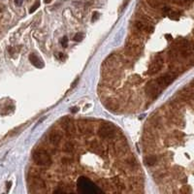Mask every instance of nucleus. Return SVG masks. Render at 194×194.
I'll return each mask as SVG.
<instances>
[{
    "label": "nucleus",
    "instance_id": "nucleus-33",
    "mask_svg": "<svg viewBox=\"0 0 194 194\" xmlns=\"http://www.w3.org/2000/svg\"><path fill=\"white\" fill-rule=\"evenodd\" d=\"M44 1H45V3H50L51 0H44Z\"/></svg>",
    "mask_w": 194,
    "mask_h": 194
},
{
    "label": "nucleus",
    "instance_id": "nucleus-17",
    "mask_svg": "<svg viewBox=\"0 0 194 194\" xmlns=\"http://www.w3.org/2000/svg\"><path fill=\"white\" fill-rule=\"evenodd\" d=\"M112 183L114 185L115 187L117 188V191H119V192H121V191L124 190L125 185H124L123 181H122L121 179L119 178V177H115V178H113L112 179Z\"/></svg>",
    "mask_w": 194,
    "mask_h": 194
},
{
    "label": "nucleus",
    "instance_id": "nucleus-22",
    "mask_svg": "<svg viewBox=\"0 0 194 194\" xmlns=\"http://www.w3.org/2000/svg\"><path fill=\"white\" fill-rule=\"evenodd\" d=\"M147 1L149 6L153 9H157L160 7V0H147Z\"/></svg>",
    "mask_w": 194,
    "mask_h": 194
},
{
    "label": "nucleus",
    "instance_id": "nucleus-16",
    "mask_svg": "<svg viewBox=\"0 0 194 194\" xmlns=\"http://www.w3.org/2000/svg\"><path fill=\"white\" fill-rule=\"evenodd\" d=\"M29 60H30V62L32 63L35 67H37V68L44 67L43 60H42L41 58H39L35 53H30V55H29Z\"/></svg>",
    "mask_w": 194,
    "mask_h": 194
},
{
    "label": "nucleus",
    "instance_id": "nucleus-32",
    "mask_svg": "<svg viewBox=\"0 0 194 194\" xmlns=\"http://www.w3.org/2000/svg\"><path fill=\"white\" fill-rule=\"evenodd\" d=\"M166 37L168 38L169 40H170V39H171V35H170V34H167V35H166Z\"/></svg>",
    "mask_w": 194,
    "mask_h": 194
},
{
    "label": "nucleus",
    "instance_id": "nucleus-23",
    "mask_svg": "<svg viewBox=\"0 0 194 194\" xmlns=\"http://www.w3.org/2000/svg\"><path fill=\"white\" fill-rule=\"evenodd\" d=\"M39 6H40V2H39V1H36L35 3L33 4V6L30 8V10H29V13L32 14L33 12H35L36 10H37V9L39 8Z\"/></svg>",
    "mask_w": 194,
    "mask_h": 194
},
{
    "label": "nucleus",
    "instance_id": "nucleus-6",
    "mask_svg": "<svg viewBox=\"0 0 194 194\" xmlns=\"http://www.w3.org/2000/svg\"><path fill=\"white\" fill-rule=\"evenodd\" d=\"M76 128L78 129L79 133L83 135H92L94 132V125L85 119L78 120L77 124H76Z\"/></svg>",
    "mask_w": 194,
    "mask_h": 194
},
{
    "label": "nucleus",
    "instance_id": "nucleus-18",
    "mask_svg": "<svg viewBox=\"0 0 194 194\" xmlns=\"http://www.w3.org/2000/svg\"><path fill=\"white\" fill-rule=\"evenodd\" d=\"M129 183L132 187H141L143 185V180H142V178L134 177V178H130Z\"/></svg>",
    "mask_w": 194,
    "mask_h": 194
},
{
    "label": "nucleus",
    "instance_id": "nucleus-12",
    "mask_svg": "<svg viewBox=\"0 0 194 194\" xmlns=\"http://www.w3.org/2000/svg\"><path fill=\"white\" fill-rule=\"evenodd\" d=\"M163 58L161 57V56H157V57L154 59L153 62L151 63V65H149V75L153 76V75H155L156 73H158L159 71L161 70L162 66H163Z\"/></svg>",
    "mask_w": 194,
    "mask_h": 194
},
{
    "label": "nucleus",
    "instance_id": "nucleus-28",
    "mask_svg": "<svg viewBox=\"0 0 194 194\" xmlns=\"http://www.w3.org/2000/svg\"><path fill=\"white\" fill-rule=\"evenodd\" d=\"M15 1V4L17 5V6H21V5H23V0H14Z\"/></svg>",
    "mask_w": 194,
    "mask_h": 194
},
{
    "label": "nucleus",
    "instance_id": "nucleus-19",
    "mask_svg": "<svg viewBox=\"0 0 194 194\" xmlns=\"http://www.w3.org/2000/svg\"><path fill=\"white\" fill-rule=\"evenodd\" d=\"M62 149L65 151V153H73V151H74V149H75V145L73 144L71 141H67V142H65V143L63 144Z\"/></svg>",
    "mask_w": 194,
    "mask_h": 194
},
{
    "label": "nucleus",
    "instance_id": "nucleus-27",
    "mask_svg": "<svg viewBox=\"0 0 194 194\" xmlns=\"http://www.w3.org/2000/svg\"><path fill=\"white\" fill-rule=\"evenodd\" d=\"M61 162H62L63 165H69L72 161H71V159L68 158V157H64V158L61 159Z\"/></svg>",
    "mask_w": 194,
    "mask_h": 194
},
{
    "label": "nucleus",
    "instance_id": "nucleus-26",
    "mask_svg": "<svg viewBox=\"0 0 194 194\" xmlns=\"http://www.w3.org/2000/svg\"><path fill=\"white\" fill-rule=\"evenodd\" d=\"M61 45H62L63 48H67L68 46V38L64 36L62 39H61Z\"/></svg>",
    "mask_w": 194,
    "mask_h": 194
},
{
    "label": "nucleus",
    "instance_id": "nucleus-10",
    "mask_svg": "<svg viewBox=\"0 0 194 194\" xmlns=\"http://www.w3.org/2000/svg\"><path fill=\"white\" fill-rule=\"evenodd\" d=\"M159 92H160V87H159L158 83H156V81L149 82L148 85H146V93L148 94V96L153 98V99L158 96Z\"/></svg>",
    "mask_w": 194,
    "mask_h": 194
},
{
    "label": "nucleus",
    "instance_id": "nucleus-15",
    "mask_svg": "<svg viewBox=\"0 0 194 194\" xmlns=\"http://www.w3.org/2000/svg\"><path fill=\"white\" fill-rule=\"evenodd\" d=\"M104 104H105V106H106L107 109H109L110 111H112V112L117 113L119 109V103H117L116 100L112 99V98H110V97L104 99Z\"/></svg>",
    "mask_w": 194,
    "mask_h": 194
},
{
    "label": "nucleus",
    "instance_id": "nucleus-3",
    "mask_svg": "<svg viewBox=\"0 0 194 194\" xmlns=\"http://www.w3.org/2000/svg\"><path fill=\"white\" fill-rule=\"evenodd\" d=\"M33 160L39 166L48 167V166H51V163H53V160H51L50 153L47 151H45V149L36 151L35 153H33Z\"/></svg>",
    "mask_w": 194,
    "mask_h": 194
},
{
    "label": "nucleus",
    "instance_id": "nucleus-13",
    "mask_svg": "<svg viewBox=\"0 0 194 194\" xmlns=\"http://www.w3.org/2000/svg\"><path fill=\"white\" fill-rule=\"evenodd\" d=\"M176 76L174 74H171V73H167V74H164L160 76L159 78H157L156 83H158V85L160 87H166L167 85H169L170 83L175 80Z\"/></svg>",
    "mask_w": 194,
    "mask_h": 194
},
{
    "label": "nucleus",
    "instance_id": "nucleus-5",
    "mask_svg": "<svg viewBox=\"0 0 194 194\" xmlns=\"http://www.w3.org/2000/svg\"><path fill=\"white\" fill-rule=\"evenodd\" d=\"M113 151L117 156H124L125 154L128 153L129 151V146L127 144V141L125 138L117 139L115 142L113 146Z\"/></svg>",
    "mask_w": 194,
    "mask_h": 194
},
{
    "label": "nucleus",
    "instance_id": "nucleus-30",
    "mask_svg": "<svg viewBox=\"0 0 194 194\" xmlns=\"http://www.w3.org/2000/svg\"><path fill=\"white\" fill-rule=\"evenodd\" d=\"M98 16H99V14H98V13H94V14H93L92 21H94V19H96L98 18Z\"/></svg>",
    "mask_w": 194,
    "mask_h": 194
},
{
    "label": "nucleus",
    "instance_id": "nucleus-24",
    "mask_svg": "<svg viewBox=\"0 0 194 194\" xmlns=\"http://www.w3.org/2000/svg\"><path fill=\"white\" fill-rule=\"evenodd\" d=\"M83 37H85V35H83V33H77L76 35L74 36V41L76 42H80L82 41Z\"/></svg>",
    "mask_w": 194,
    "mask_h": 194
},
{
    "label": "nucleus",
    "instance_id": "nucleus-7",
    "mask_svg": "<svg viewBox=\"0 0 194 194\" xmlns=\"http://www.w3.org/2000/svg\"><path fill=\"white\" fill-rule=\"evenodd\" d=\"M125 55L129 57H135V56H139L141 55L142 51H143V47L142 45H138V44H134L131 42H126L125 44Z\"/></svg>",
    "mask_w": 194,
    "mask_h": 194
},
{
    "label": "nucleus",
    "instance_id": "nucleus-1",
    "mask_svg": "<svg viewBox=\"0 0 194 194\" xmlns=\"http://www.w3.org/2000/svg\"><path fill=\"white\" fill-rule=\"evenodd\" d=\"M97 134L101 139L106 140V141H111V140H114L117 137V127L113 123L106 122V123L100 125L97 130Z\"/></svg>",
    "mask_w": 194,
    "mask_h": 194
},
{
    "label": "nucleus",
    "instance_id": "nucleus-34",
    "mask_svg": "<svg viewBox=\"0 0 194 194\" xmlns=\"http://www.w3.org/2000/svg\"><path fill=\"white\" fill-rule=\"evenodd\" d=\"M193 35H194V32H193Z\"/></svg>",
    "mask_w": 194,
    "mask_h": 194
},
{
    "label": "nucleus",
    "instance_id": "nucleus-25",
    "mask_svg": "<svg viewBox=\"0 0 194 194\" xmlns=\"http://www.w3.org/2000/svg\"><path fill=\"white\" fill-rule=\"evenodd\" d=\"M169 18L172 19H178L179 17H180V15H179V13H177V12H170V14L168 15Z\"/></svg>",
    "mask_w": 194,
    "mask_h": 194
},
{
    "label": "nucleus",
    "instance_id": "nucleus-9",
    "mask_svg": "<svg viewBox=\"0 0 194 194\" xmlns=\"http://www.w3.org/2000/svg\"><path fill=\"white\" fill-rule=\"evenodd\" d=\"M61 126L64 129L65 133L68 137L73 136L76 133V124H74L73 120L68 117H65L61 119Z\"/></svg>",
    "mask_w": 194,
    "mask_h": 194
},
{
    "label": "nucleus",
    "instance_id": "nucleus-2",
    "mask_svg": "<svg viewBox=\"0 0 194 194\" xmlns=\"http://www.w3.org/2000/svg\"><path fill=\"white\" fill-rule=\"evenodd\" d=\"M77 185H78L79 191H80V192H83V193L102 192V189H100L99 187H97V186L95 185L90 180H88L87 178H83V177L79 179Z\"/></svg>",
    "mask_w": 194,
    "mask_h": 194
},
{
    "label": "nucleus",
    "instance_id": "nucleus-29",
    "mask_svg": "<svg viewBox=\"0 0 194 194\" xmlns=\"http://www.w3.org/2000/svg\"><path fill=\"white\" fill-rule=\"evenodd\" d=\"M57 57L59 58V59L62 60V59H64V57H65V56H64V55H63L62 53H58V55H57Z\"/></svg>",
    "mask_w": 194,
    "mask_h": 194
},
{
    "label": "nucleus",
    "instance_id": "nucleus-20",
    "mask_svg": "<svg viewBox=\"0 0 194 194\" xmlns=\"http://www.w3.org/2000/svg\"><path fill=\"white\" fill-rule=\"evenodd\" d=\"M157 157L155 155H148L145 158V163L147 166H153L157 163Z\"/></svg>",
    "mask_w": 194,
    "mask_h": 194
},
{
    "label": "nucleus",
    "instance_id": "nucleus-31",
    "mask_svg": "<svg viewBox=\"0 0 194 194\" xmlns=\"http://www.w3.org/2000/svg\"><path fill=\"white\" fill-rule=\"evenodd\" d=\"M71 112H72V113H77V112H78V108H77V107L71 108Z\"/></svg>",
    "mask_w": 194,
    "mask_h": 194
},
{
    "label": "nucleus",
    "instance_id": "nucleus-11",
    "mask_svg": "<svg viewBox=\"0 0 194 194\" xmlns=\"http://www.w3.org/2000/svg\"><path fill=\"white\" fill-rule=\"evenodd\" d=\"M134 27L144 33H153L154 30V27L151 24L142 19H137L134 21Z\"/></svg>",
    "mask_w": 194,
    "mask_h": 194
},
{
    "label": "nucleus",
    "instance_id": "nucleus-21",
    "mask_svg": "<svg viewBox=\"0 0 194 194\" xmlns=\"http://www.w3.org/2000/svg\"><path fill=\"white\" fill-rule=\"evenodd\" d=\"M130 82H131V83H133V85H139V83L143 82V79L138 75H134L132 76V77H130Z\"/></svg>",
    "mask_w": 194,
    "mask_h": 194
},
{
    "label": "nucleus",
    "instance_id": "nucleus-4",
    "mask_svg": "<svg viewBox=\"0 0 194 194\" xmlns=\"http://www.w3.org/2000/svg\"><path fill=\"white\" fill-rule=\"evenodd\" d=\"M122 64H123V63H122L121 56H119V55H116V53H113V55H110L106 59H105L102 67L103 69H111V70L120 69Z\"/></svg>",
    "mask_w": 194,
    "mask_h": 194
},
{
    "label": "nucleus",
    "instance_id": "nucleus-14",
    "mask_svg": "<svg viewBox=\"0 0 194 194\" xmlns=\"http://www.w3.org/2000/svg\"><path fill=\"white\" fill-rule=\"evenodd\" d=\"M62 137L63 134L61 133V131L59 130H55V131L51 132L50 136H49V141L50 143L55 147H58L62 141Z\"/></svg>",
    "mask_w": 194,
    "mask_h": 194
},
{
    "label": "nucleus",
    "instance_id": "nucleus-8",
    "mask_svg": "<svg viewBox=\"0 0 194 194\" xmlns=\"http://www.w3.org/2000/svg\"><path fill=\"white\" fill-rule=\"evenodd\" d=\"M88 146H89V149L92 151L93 153H96V154H98V155H100L102 157L103 156L106 157L108 155L107 149L103 146V144L101 143V142L97 141V140H93V141L90 142Z\"/></svg>",
    "mask_w": 194,
    "mask_h": 194
}]
</instances>
